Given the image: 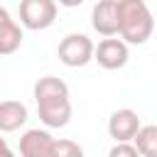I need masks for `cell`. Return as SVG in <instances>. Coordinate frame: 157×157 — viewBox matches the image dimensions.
<instances>
[{"instance_id":"obj_1","label":"cell","mask_w":157,"mask_h":157,"mask_svg":"<svg viewBox=\"0 0 157 157\" xmlns=\"http://www.w3.org/2000/svg\"><path fill=\"white\" fill-rule=\"evenodd\" d=\"M37 115L47 128H64L71 120L69 86L59 76H42L34 83Z\"/></svg>"},{"instance_id":"obj_2","label":"cell","mask_w":157,"mask_h":157,"mask_svg":"<svg viewBox=\"0 0 157 157\" xmlns=\"http://www.w3.org/2000/svg\"><path fill=\"white\" fill-rule=\"evenodd\" d=\"M155 20L142 0H118V34L125 44H145L152 37Z\"/></svg>"},{"instance_id":"obj_3","label":"cell","mask_w":157,"mask_h":157,"mask_svg":"<svg viewBox=\"0 0 157 157\" xmlns=\"http://www.w3.org/2000/svg\"><path fill=\"white\" fill-rule=\"evenodd\" d=\"M56 54H59V61L64 66H71V69L86 66L93 59V42L81 32H71L59 42Z\"/></svg>"},{"instance_id":"obj_4","label":"cell","mask_w":157,"mask_h":157,"mask_svg":"<svg viewBox=\"0 0 157 157\" xmlns=\"http://www.w3.org/2000/svg\"><path fill=\"white\" fill-rule=\"evenodd\" d=\"M56 20L54 0H22L20 2V25L27 29H47Z\"/></svg>"},{"instance_id":"obj_5","label":"cell","mask_w":157,"mask_h":157,"mask_svg":"<svg viewBox=\"0 0 157 157\" xmlns=\"http://www.w3.org/2000/svg\"><path fill=\"white\" fill-rule=\"evenodd\" d=\"M93 59L98 61V66H103L108 71L123 69L128 64V44L115 39V37L101 39L98 47H93Z\"/></svg>"},{"instance_id":"obj_6","label":"cell","mask_w":157,"mask_h":157,"mask_svg":"<svg viewBox=\"0 0 157 157\" xmlns=\"http://www.w3.org/2000/svg\"><path fill=\"white\" fill-rule=\"evenodd\" d=\"M142 128L140 123V115L132 110V108H120L115 110L110 118H108V135L115 140V142H130L137 130Z\"/></svg>"},{"instance_id":"obj_7","label":"cell","mask_w":157,"mask_h":157,"mask_svg":"<svg viewBox=\"0 0 157 157\" xmlns=\"http://www.w3.org/2000/svg\"><path fill=\"white\" fill-rule=\"evenodd\" d=\"M54 142L49 130L32 128L20 137V155L22 157H54Z\"/></svg>"},{"instance_id":"obj_8","label":"cell","mask_w":157,"mask_h":157,"mask_svg":"<svg viewBox=\"0 0 157 157\" xmlns=\"http://www.w3.org/2000/svg\"><path fill=\"white\" fill-rule=\"evenodd\" d=\"M91 27L103 34L105 39L108 37H115L118 34V0H101L93 5L91 10Z\"/></svg>"},{"instance_id":"obj_9","label":"cell","mask_w":157,"mask_h":157,"mask_svg":"<svg viewBox=\"0 0 157 157\" xmlns=\"http://www.w3.org/2000/svg\"><path fill=\"white\" fill-rule=\"evenodd\" d=\"M22 44V27L12 20V15L0 7V56L15 54Z\"/></svg>"},{"instance_id":"obj_10","label":"cell","mask_w":157,"mask_h":157,"mask_svg":"<svg viewBox=\"0 0 157 157\" xmlns=\"http://www.w3.org/2000/svg\"><path fill=\"white\" fill-rule=\"evenodd\" d=\"M27 105L20 101H0V132H15L27 123Z\"/></svg>"},{"instance_id":"obj_11","label":"cell","mask_w":157,"mask_h":157,"mask_svg":"<svg viewBox=\"0 0 157 157\" xmlns=\"http://www.w3.org/2000/svg\"><path fill=\"white\" fill-rule=\"evenodd\" d=\"M132 140L140 157H157V125H142Z\"/></svg>"},{"instance_id":"obj_12","label":"cell","mask_w":157,"mask_h":157,"mask_svg":"<svg viewBox=\"0 0 157 157\" xmlns=\"http://www.w3.org/2000/svg\"><path fill=\"white\" fill-rule=\"evenodd\" d=\"M54 157H83V147L74 140H56L54 142Z\"/></svg>"},{"instance_id":"obj_13","label":"cell","mask_w":157,"mask_h":157,"mask_svg":"<svg viewBox=\"0 0 157 157\" xmlns=\"http://www.w3.org/2000/svg\"><path fill=\"white\" fill-rule=\"evenodd\" d=\"M108 157H140L137 150L130 145V142H115L108 152Z\"/></svg>"},{"instance_id":"obj_14","label":"cell","mask_w":157,"mask_h":157,"mask_svg":"<svg viewBox=\"0 0 157 157\" xmlns=\"http://www.w3.org/2000/svg\"><path fill=\"white\" fill-rule=\"evenodd\" d=\"M0 157H17V155L10 150V145L5 142V137H0Z\"/></svg>"}]
</instances>
